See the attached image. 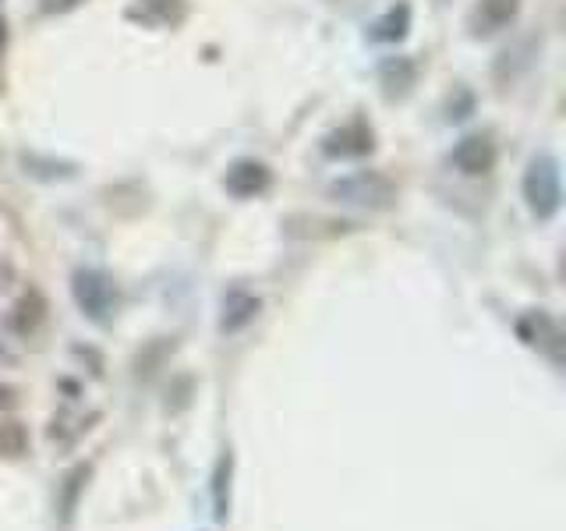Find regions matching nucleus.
Listing matches in <instances>:
<instances>
[{"mask_svg": "<svg viewBox=\"0 0 566 531\" xmlns=\"http://www.w3.org/2000/svg\"><path fill=\"white\" fill-rule=\"evenodd\" d=\"M142 8L156 11V18H164V22H174V18H181V0H142Z\"/></svg>", "mask_w": 566, "mask_h": 531, "instance_id": "ddd939ff", "label": "nucleus"}, {"mask_svg": "<svg viewBox=\"0 0 566 531\" xmlns=\"http://www.w3.org/2000/svg\"><path fill=\"white\" fill-rule=\"evenodd\" d=\"M71 294H75L78 309L93 319V323H106L117 305V291L106 273L99 270H78L75 280H71Z\"/></svg>", "mask_w": 566, "mask_h": 531, "instance_id": "7ed1b4c3", "label": "nucleus"}, {"mask_svg": "<svg viewBox=\"0 0 566 531\" xmlns=\"http://www.w3.org/2000/svg\"><path fill=\"white\" fill-rule=\"evenodd\" d=\"M82 0H43V11L46 14H57V11H71V8H78Z\"/></svg>", "mask_w": 566, "mask_h": 531, "instance_id": "4468645a", "label": "nucleus"}, {"mask_svg": "<svg viewBox=\"0 0 566 531\" xmlns=\"http://www.w3.org/2000/svg\"><path fill=\"white\" fill-rule=\"evenodd\" d=\"M230 475H234V454H223L217 460V471H212V513H217V521H227L230 518Z\"/></svg>", "mask_w": 566, "mask_h": 531, "instance_id": "9d476101", "label": "nucleus"}, {"mask_svg": "<svg viewBox=\"0 0 566 531\" xmlns=\"http://www.w3.org/2000/svg\"><path fill=\"white\" fill-rule=\"evenodd\" d=\"M517 11H521V0H478L468 18V29L474 40H489V35L513 25Z\"/></svg>", "mask_w": 566, "mask_h": 531, "instance_id": "39448f33", "label": "nucleus"}, {"mask_svg": "<svg viewBox=\"0 0 566 531\" xmlns=\"http://www.w3.org/2000/svg\"><path fill=\"white\" fill-rule=\"evenodd\" d=\"M259 312V298L244 294V291H230L223 298V319H220V330L223 333H238L241 326H248Z\"/></svg>", "mask_w": 566, "mask_h": 531, "instance_id": "1a4fd4ad", "label": "nucleus"}, {"mask_svg": "<svg viewBox=\"0 0 566 531\" xmlns=\"http://www.w3.org/2000/svg\"><path fill=\"white\" fill-rule=\"evenodd\" d=\"M11 404H14V389L0 386V407H11Z\"/></svg>", "mask_w": 566, "mask_h": 531, "instance_id": "2eb2a0df", "label": "nucleus"}, {"mask_svg": "<svg viewBox=\"0 0 566 531\" xmlns=\"http://www.w3.org/2000/svg\"><path fill=\"white\" fill-rule=\"evenodd\" d=\"M453 167L468 177H482L495 167V146L485 135L460 138V146L453 149Z\"/></svg>", "mask_w": 566, "mask_h": 531, "instance_id": "6e6552de", "label": "nucleus"}, {"mask_svg": "<svg viewBox=\"0 0 566 531\" xmlns=\"http://www.w3.org/2000/svg\"><path fill=\"white\" fill-rule=\"evenodd\" d=\"M524 199H527V209L535 212L538 220H548L556 217V209L563 202V185H559V164L556 156H535L527 164V174H524Z\"/></svg>", "mask_w": 566, "mask_h": 531, "instance_id": "f257e3e1", "label": "nucleus"}, {"mask_svg": "<svg viewBox=\"0 0 566 531\" xmlns=\"http://www.w3.org/2000/svg\"><path fill=\"white\" fill-rule=\"evenodd\" d=\"M4 43H8V25H4V18H0V50H4Z\"/></svg>", "mask_w": 566, "mask_h": 531, "instance_id": "dca6fc26", "label": "nucleus"}, {"mask_svg": "<svg viewBox=\"0 0 566 531\" xmlns=\"http://www.w3.org/2000/svg\"><path fill=\"white\" fill-rule=\"evenodd\" d=\"M270 167L259 164V159H238L234 167L227 170L223 185L230 195H238V199H255V195H262L265 188H270Z\"/></svg>", "mask_w": 566, "mask_h": 531, "instance_id": "0eeeda50", "label": "nucleus"}, {"mask_svg": "<svg viewBox=\"0 0 566 531\" xmlns=\"http://www.w3.org/2000/svg\"><path fill=\"white\" fill-rule=\"evenodd\" d=\"M329 195L344 206H361V209H386L397 199V185L382 174H354L336 181Z\"/></svg>", "mask_w": 566, "mask_h": 531, "instance_id": "f03ea898", "label": "nucleus"}, {"mask_svg": "<svg viewBox=\"0 0 566 531\" xmlns=\"http://www.w3.org/2000/svg\"><path fill=\"white\" fill-rule=\"evenodd\" d=\"M376 149V135L365 121H350L344 128H336L323 138V153L333 159H358Z\"/></svg>", "mask_w": 566, "mask_h": 531, "instance_id": "20e7f679", "label": "nucleus"}, {"mask_svg": "<svg viewBox=\"0 0 566 531\" xmlns=\"http://www.w3.org/2000/svg\"><path fill=\"white\" fill-rule=\"evenodd\" d=\"M22 450H25L22 425H18V421H4V425H0V454H4V457H18Z\"/></svg>", "mask_w": 566, "mask_h": 531, "instance_id": "f8f14e48", "label": "nucleus"}, {"mask_svg": "<svg viewBox=\"0 0 566 531\" xmlns=\"http://www.w3.org/2000/svg\"><path fill=\"white\" fill-rule=\"evenodd\" d=\"M407 25H411V8L400 4V8H389L376 25H371V40L379 43H397L407 35Z\"/></svg>", "mask_w": 566, "mask_h": 531, "instance_id": "9b49d317", "label": "nucleus"}, {"mask_svg": "<svg viewBox=\"0 0 566 531\" xmlns=\"http://www.w3.org/2000/svg\"><path fill=\"white\" fill-rule=\"evenodd\" d=\"M521 336L531 344V347H538L548 354V362L553 365H563V330L553 315H545V312H531L527 319H521Z\"/></svg>", "mask_w": 566, "mask_h": 531, "instance_id": "423d86ee", "label": "nucleus"}]
</instances>
